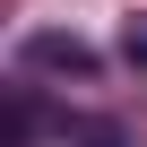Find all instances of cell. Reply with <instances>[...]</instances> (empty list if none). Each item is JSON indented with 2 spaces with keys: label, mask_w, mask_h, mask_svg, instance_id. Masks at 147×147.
I'll use <instances>...</instances> for the list:
<instances>
[{
  "label": "cell",
  "mask_w": 147,
  "mask_h": 147,
  "mask_svg": "<svg viewBox=\"0 0 147 147\" xmlns=\"http://www.w3.org/2000/svg\"><path fill=\"white\" fill-rule=\"evenodd\" d=\"M121 52H130V61L147 69V18H130V26H121Z\"/></svg>",
  "instance_id": "7a4b0ae2"
},
{
  "label": "cell",
  "mask_w": 147,
  "mask_h": 147,
  "mask_svg": "<svg viewBox=\"0 0 147 147\" xmlns=\"http://www.w3.org/2000/svg\"><path fill=\"white\" fill-rule=\"evenodd\" d=\"M26 61H35V69H69V78H87V69H95V52H87L78 35H35Z\"/></svg>",
  "instance_id": "6da1fadb"
}]
</instances>
